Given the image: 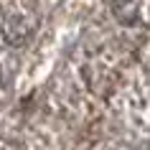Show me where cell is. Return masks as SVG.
Instances as JSON below:
<instances>
[{"label": "cell", "mask_w": 150, "mask_h": 150, "mask_svg": "<svg viewBox=\"0 0 150 150\" xmlns=\"http://www.w3.org/2000/svg\"><path fill=\"white\" fill-rule=\"evenodd\" d=\"M112 13L122 21V23H135L137 21V8H135V0H112Z\"/></svg>", "instance_id": "obj_1"}]
</instances>
